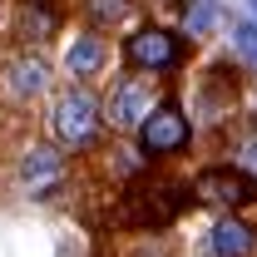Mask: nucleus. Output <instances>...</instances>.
<instances>
[{
  "label": "nucleus",
  "mask_w": 257,
  "mask_h": 257,
  "mask_svg": "<svg viewBox=\"0 0 257 257\" xmlns=\"http://www.w3.org/2000/svg\"><path fill=\"white\" fill-rule=\"evenodd\" d=\"M198 208L193 198V178L183 173H168L163 163L144 168L124 178L114 188V203H109V227L114 232H134V237H163L168 227H178Z\"/></svg>",
  "instance_id": "1"
},
{
  "label": "nucleus",
  "mask_w": 257,
  "mask_h": 257,
  "mask_svg": "<svg viewBox=\"0 0 257 257\" xmlns=\"http://www.w3.org/2000/svg\"><path fill=\"white\" fill-rule=\"evenodd\" d=\"M104 89L94 84H64L45 104V139H55L69 159H89L104 144Z\"/></svg>",
  "instance_id": "2"
},
{
  "label": "nucleus",
  "mask_w": 257,
  "mask_h": 257,
  "mask_svg": "<svg viewBox=\"0 0 257 257\" xmlns=\"http://www.w3.org/2000/svg\"><path fill=\"white\" fill-rule=\"evenodd\" d=\"M242 94H247V79H242V64L218 55V60H208L198 74H193L188 84V114L198 128H227L237 124V114H242Z\"/></svg>",
  "instance_id": "3"
},
{
  "label": "nucleus",
  "mask_w": 257,
  "mask_h": 257,
  "mask_svg": "<svg viewBox=\"0 0 257 257\" xmlns=\"http://www.w3.org/2000/svg\"><path fill=\"white\" fill-rule=\"evenodd\" d=\"M188 60H193V40L173 25H159V20H144V25L124 30V40H119V64L154 74V79H173Z\"/></svg>",
  "instance_id": "4"
},
{
  "label": "nucleus",
  "mask_w": 257,
  "mask_h": 257,
  "mask_svg": "<svg viewBox=\"0 0 257 257\" xmlns=\"http://www.w3.org/2000/svg\"><path fill=\"white\" fill-rule=\"evenodd\" d=\"M193 144H198V124H193V114H188V104H183V94L168 84V89H163V99L154 104V114L139 124L134 149L144 154V163H173V159H183Z\"/></svg>",
  "instance_id": "5"
},
{
  "label": "nucleus",
  "mask_w": 257,
  "mask_h": 257,
  "mask_svg": "<svg viewBox=\"0 0 257 257\" xmlns=\"http://www.w3.org/2000/svg\"><path fill=\"white\" fill-rule=\"evenodd\" d=\"M163 79L154 74H139V69H119L114 79H109V89H104V124L114 139H134L139 124L154 114V104L163 99Z\"/></svg>",
  "instance_id": "6"
},
{
  "label": "nucleus",
  "mask_w": 257,
  "mask_h": 257,
  "mask_svg": "<svg viewBox=\"0 0 257 257\" xmlns=\"http://www.w3.org/2000/svg\"><path fill=\"white\" fill-rule=\"evenodd\" d=\"M193 198L203 213H252L257 208V173L237 159H213L193 173Z\"/></svg>",
  "instance_id": "7"
},
{
  "label": "nucleus",
  "mask_w": 257,
  "mask_h": 257,
  "mask_svg": "<svg viewBox=\"0 0 257 257\" xmlns=\"http://www.w3.org/2000/svg\"><path fill=\"white\" fill-rule=\"evenodd\" d=\"M55 94V64L45 60V50H10L0 55V99L15 114H30L40 104H50Z\"/></svg>",
  "instance_id": "8"
},
{
  "label": "nucleus",
  "mask_w": 257,
  "mask_h": 257,
  "mask_svg": "<svg viewBox=\"0 0 257 257\" xmlns=\"http://www.w3.org/2000/svg\"><path fill=\"white\" fill-rule=\"evenodd\" d=\"M69 173H74V159L64 154L55 139H25L20 154H15V183H20V193H30L35 203L60 198Z\"/></svg>",
  "instance_id": "9"
},
{
  "label": "nucleus",
  "mask_w": 257,
  "mask_h": 257,
  "mask_svg": "<svg viewBox=\"0 0 257 257\" xmlns=\"http://www.w3.org/2000/svg\"><path fill=\"white\" fill-rule=\"evenodd\" d=\"M114 64V45L109 35L89 30V25H74V30L60 40V74L69 84H99Z\"/></svg>",
  "instance_id": "10"
},
{
  "label": "nucleus",
  "mask_w": 257,
  "mask_h": 257,
  "mask_svg": "<svg viewBox=\"0 0 257 257\" xmlns=\"http://www.w3.org/2000/svg\"><path fill=\"white\" fill-rule=\"evenodd\" d=\"M198 257H257V218L247 213H208L198 227Z\"/></svg>",
  "instance_id": "11"
},
{
  "label": "nucleus",
  "mask_w": 257,
  "mask_h": 257,
  "mask_svg": "<svg viewBox=\"0 0 257 257\" xmlns=\"http://www.w3.org/2000/svg\"><path fill=\"white\" fill-rule=\"evenodd\" d=\"M10 30H15L20 50H45L64 30V0H15Z\"/></svg>",
  "instance_id": "12"
},
{
  "label": "nucleus",
  "mask_w": 257,
  "mask_h": 257,
  "mask_svg": "<svg viewBox=\"0 0 257 257\" xmlns=\"http://www.w3.org/2000/svg\"><path fill=\"white\" fill-rule=\"evenodd\" d=\"M74 15H79V25H89V30L114 35V30H124L128 20L139 15V0H79Z\"/></svg>",
  "instance_id": "13"
},
{
  "label": "nucleus",
  "mask_w": 257,
  "mask_h": 257,
  "mask_svg": "<svg viewBox=\"0 0 257 257\" xmlns=\"http://www.w3.org/2000/svg\"><path fill=\"white\" fill-rule=\"evenodd\" d=\"M178 30L188 35V40H208V35L218 30V5H213V0H183Z\"/></svg>",
  "instance_id": "14"
},
{
  "label": "nucleus",
  "mask_w": 257,
  "mask_h": 257,
  "mask_svg": "<svg viewBox=\"0 0 257 257\" xmlns=\"http://www.w3.org/2000/svg\"><path fill=\"white\" fill-rule=\"evenodd\" d=\"M232 45H237V60L257 64V20H237L232 25Z\"/></svg>",
  "instance_id": "15"
},
{
  "label": "nucleus",
  "mask_w": 257,
  "mask_h": 257,
  "mask_svg": "<svg viewBox=\"0 0 257 257\" xmlns=\"http://www.w3.org/2000/svg\"><path fill=\"white\" fill-rule=\"evenodd\" d=\"M247 5H252V20H257V0H247Z\"/></svg>",
  "instance_id": "16"
}]
</instances>
